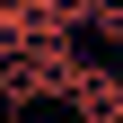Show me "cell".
<instances>
[{
  "instance_id": "6da1fadb",
  "label": "cell",
  "mask_w": 123,
  "mask_h": 123,
  "mask_svg": "<svg viewBox=\"0 0 123 123\" xmlns=\"http://www.w3.org/2000/svg\"><path fill=\"white\" fill-rule=\"evenodd\" d=\"M79 123H123V70H88V88L70 97Z\"/></svg>"
},
{
  "instance_id": "7a4b0ae2",
  "label": "cell",
  "mask_w": 123,
  "mask_h": 123,
  "mask_svg": "<svg viewBox=\"0 0 123 123\" xmlns=\"http://www.w3.org/2000/svg\"><path fill=\"white\" fill-rule=\"evenodd\" d=\"M0 97H9V114L44 97V79H35V62H26V53H18V62H0Z\"/></svg>"
}]
</instances>
